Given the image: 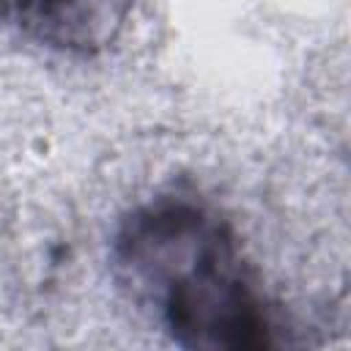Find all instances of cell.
Instances as JSON below:
<instances>
[{
  "label": "cell",
  "instance_id": "2",
  "mask_svg": "<svg viewBox=\"0 0 351 351\" xmlns=\"http://www.w3.org/2000/svg\"><path fill=\"white\" fill-rule=\"evenodd\" d=\"M121 0H0V22L60 52L90 55L121 27Z\"/></svg>",
  "mask_w": 351,
  "mask_h": 351
},
{
  "label": "cell",
  "instance_id": "1",
  "mask_svg": "<svg viewBox=\"0 0 351 351\" xmlns=\"http://www.w3.org/2000/svg\"><path fill=\"white\" fill-rule=\"evenodd\" d=\"M115 263L184 348H269L274 326L230 228L206 206L159 197L115 236Z\"/></svg>",
  "mask_w": 351,
  "mask_h": 351
}]
</instances>
